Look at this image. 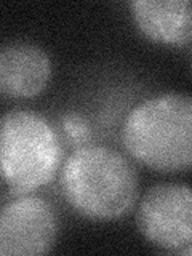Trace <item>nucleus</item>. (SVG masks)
<instances>
[{
	"mask_svg": "<svg viewBox=\"0 0 192 256\" xmlns=\"http://www.w3.org/2000/svg\"><path fill=\"white\" fill-rule=\"evenodd\" d=\"M62 146L45 116L29 109L8 110L0 126L5 189L16 197L50 184L62 166Z\"/></svg>",
	"mask_w": 192,
	"mask_h": 256,
	"instance_id": "7ed1b4c3",
	"label": "nucleus"
},
{
	"mask_svg": "<svg viewBox=\"0 0 192 256\" xmlns=\"http://www.w3.org/2000/svg\"><path fill=\"white\" fill-rule=\"evenodd\" d=\"M52 78V60L37 44L13 40L0 50V92L5 98L29 100L44 93Z\"/></svg>",
	"mask_w": 192,
	"mask_h": 256,
	"instance_id": "423d86ee",
	"label": "nucleus"
},
{
	"mask_svg": "<svg viewBox=\"0 0 192 256\" xmlns=\"http://www.w3.org/2000/svg\"><path fill=\"white\" fill-rule=\"evenodd\" d=\"M180 253H181V254H192V244H190L189 246L184 248V250H181Z\"/></svg>",
	"mask_w": 192,
	"mask_h": 256,
	"instance_id": "1a4fd4ad",
	"label": "nucleus"
},
{
	"mask_svg": "<svg viewBox=\"0 0 192 256\" xmlns=\"http://www.w3.org/2000/svg\"><path fill=\"white\" fill-rule=\"evenodd\" d=\"M62 144L70 150L94 144V128L92 120L78 110H66L58 118L56 125Z\"/></svg>",
	"mask_w": 192,
	"mask_h": 256,
	"instance_id": "6e6552de",
	"label": "nucleus"
},
{
	"mask_svg": "<svg viewBox=\"0 0 192 256\" xmlns=\"http://www.w3.org/2000/svg\"><path fill=\"white\" fill-rule=\"evenodd\" d=\"M120 142L138 164L160 173L192 168V96L160 93L128 110Z\"/></svg>",
	"mask_w": 192,
	"mask_h": 256,
	"instance_id": "f03ea898",
	"label": "nucleus"
},
{
	"mask_svg": "<svg viewBox=\"0 0 192 256\" xmlns=\"http://www.w3.org/2000/svg\"><path fill=\"white\" fill-rule=\"evenodd\" d=\"M130 8L136 28L152 42L182 46L192 40V2L134 0Z\"/></svg>",
	"mask_w": 192,
	"mask_h": 256,
	"instance_id": "0eeeda50",
	"label": "nucleus"
},
{
	"mask_svg": "<svg viewBox=\"0 0 192 256\" xmlns=\"http://www.w3.org/2000/svg\"><path fill=\"white\" fill-rule=\"evenodd\" d=\"M66 204L90 221H114L132 210L138 198V172L122 152L106 144L72 150L60 170Z\"/></svg>",
	"mask_w": 192,
	"mask_h": 256,
	"instance_id": "f257e3e1",
	"label": "nucleus"
},
{
	"mask_svg": "<svg viewBox=\"0 0 192 256\" xmlns=\"http://www.w3.org/2000/svg\"><path fill=\"white\" fill-rule=\"evenodd\" d=\"M58 236V216L45 197L22 194L6 202L0 214V254L30 256L52 250Z\"/></svg>",
	"mask_w": 192,
	"mask_h": 256,
	"instance_id": "39448f33",
	"label": "nucleus"
},
{
	"mask_svg": "<svg viewBox=\"0 0 192 256\" xmlns=\"http://www.w3.org/2000/svg\"><path fill=\"white\" fill-rule=\"evenodd\" d=\"M136 226L156 246L184 250L192 244V188L181 182L150 186L136 208Z\"/></svg>",
	"mask_w": 192,
	"mask_h": 256,
	"instance_id": "20e7f679",
	"label": "nucleus"
}]
</instances>
